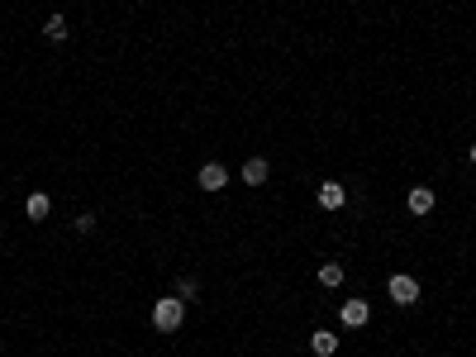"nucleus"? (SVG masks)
I'll list each match as a JSON object with an SVG mask.
<instances>
[{
	"label": "nucleus",
	"instance_id": "1",
	"mask_svg": "<svg viewBox=\"0 0 476 357\" xmlns=\"http://www.w3.org/2000/svg\"><path fill=\"white\" fill-rule=\"evenodd\" d=\"M181 319H186V300L162 295L158 305H153V329H162V334H176V329H181Z\"/></svg>",
	"mask_w": 476,
	"mask_h": 357
},
{
	"label": "nucleus",
	"instance_id": "2",
	"mask_svg": "<svg viewBox=\"0 0 476 357\" xmlns=\"http://www.w3.org/2000/svg\"><path fill=\"white\" fill-rule=\"evenodd\" d=\"M338 319H343V329H362L367 319H372V305L352 295V300H343V305H338Z\"/></svg>",
	"mask_w": 476,
	"mask_h": 357
},
{
	"label": "nucleus",
	"instance_id": "3",
	"mask_svg": "<svg viewBox=\"0 0 476 357\" xmlns=\"http://www.w3.org/2000/svg\"><path fill=\"white\" fill-rule=\"evenodd\" d=\"M386 291H391V300H396V305H414V300H419V281L405 277V272H396Z\"/></svg>",
	"mask_w": 476,
	"mask_h": 357
},
{
	"label": "nucleus",
	"instance_id": "4",
	"mask_svg": "<svg viewBox=\"0 0 476 357\" xmlns=\"http://www.w3.org/2000/svg\"><path fill=\"white\" fill-rule=\"evenodd\" d=\"M267 176H271L267 157H248V162H243V186H267Z\"/></svg>",
	"mask_w": 476,
	"mask_h": 357
},
{
	"label": "nucleus",
	"instance_id": "5",
	"mask_svg": "<svg viewBox=\"0 0 476 357\" xmlns=\"http://www.w3.org/2000/svg\"><path fill=\"white\" fill-rule=\"evenodd\" d=\"M195 181H200V191H224V186H229V171H224L220 162H205Z\"/></svg>",
	"mask_w": 476,
	"mask_h": 357
},
{
	"label": "nucleus",
	"instance_id": "6",
	"mask_svg": "<svg viewBox=\"0 0 476 357\" xmlns=\"http://www.w3.org/2000/svg\"><path fill=\"white\" fill-rule=\"evenodd\" d=\"M343 201H348V191L338 186V181H324V186H319V205H324V210H338Z\"/></svg>",
	"mask_w": 476,
	"mask_h": 357
},
{
	"label": "nucleus",
	"instance_id": "7",
	"mask_svg": "<svg viewBox=\"0 0 476 357\" xmlns=\"http://www.w3.org/2000/svg\"><path fill=\"white\" fill-rule=\"evenodd\" d=\"M405 205H410V215H428V210H433V191H428V186H414Z\"/></svg>",
	"mask_w": 476,
	"mask_h": 357
},
{
	"label": "nucleus",
	"instance_id": "8",
	"mask_svg": "<svg viewBox=\"0 0 476 357\" xmlns=\"http://www.w3.org/2000/svg\"><path fill=\"white\" fill-rule=\"evenodd\" d=\"M310 348H315V357H333V353H338V334H324V329H315Z\"/></svg>",
	"mask_w": 476,
	"mask_h": 357
},
{
	"label": "nucleus",
	"instance_id": "9",
	"mask_svg": "<svg viewBox=\"0 0 476 357\" xmlns=\"http://www.w3.org/2000/svg\"><path fill=\"white\" fill-rule=\"evenodd\" d=\"M24 215H29V219H48V196H43V191H33L29 201H24Z\"/></svg>",
	"mask_w": 476,
	"mask_h": 357
},
{
	"label": "nucleus",
	"instance_id": "10",
	"mask_svg": "<svg viewBox=\"0 0 476 357\" xmlns=\"http://www.w3.org/2000/svg\"><path fill=\"white\" fill-rule=\"evenodd\" d=\"M319 286H329V291H333V286H343V267L324 262V267H319Z\"/></svg>",
	"mask_w": 476,
	"mask_h": 357
},
{
	"label": "nucleus",
	"instance_id": "11",
	"mask_svg": "<svg viewBox=\"0 0 476 357\" xmlns=\"http://www.w3.org/2000/svg\"><path fill=\"white\" fill-rule=\"evenodd\" d=\"M43 33H48V38H53V43H63V38H67V19H63V15H48Z\"/></svg>",
	"mask_w": 476,
	"mask_h": 357
},
{
	"label": "nucleus",
	"instance_id": "12",
	"mask_svg": "<svg viewBox=\"0 0 476 357\" xmlns=\"http://www.w3.org/2000/svg\"><path fill=\"white\" fill-rule=\"evenodd\" d=\"M195 295H200V281H195V277L176 281V300H195Z\"/></svg>",
	"mask_w": 476,
	"mask_h": 357
},
{
	"label": "nucleus",
	"instance_id": "13",
	"mask_svg": "<svg viewBox=\"0 0 476 357\" xmlns=\"http://www.w3.org/2000/svg\"><path fill=\"white\" fill-rule=\"evenodd\" d=\"M72 229H77V233H91L95 229V215H77V219H72Z\"/></svg>",
	"mask_w": 476,
	"mask_h": 357
},
{
	"label": "nucleus",
	"instance_id": "14",
	"mask_svg": "<svg viewBox=\"0 0 476 357\" xmlns=\"http://www.w3.org/2000/svg\"><path fill=\"white\" fill-rule=\"evenodd\" d=\"M467 162H476V143H472V148H467Z\"/></svg>",
	"mask_w": 476,
	"mask_h": 357
},
{
	"label": "nucleus",
	"instance_id": "15",
	"mask_svg": "<svg viewBox=\"0 0 476 357\" xmlns=\"http://www.w3.org/2000/svg\"><path fill=\"white\" fill-rule=\"evenodd\" d=\"M0 196H5V191H0Z\"/></svg>",
	"mask_w": 476,
	"mask_h": 357
}]
</instances>
